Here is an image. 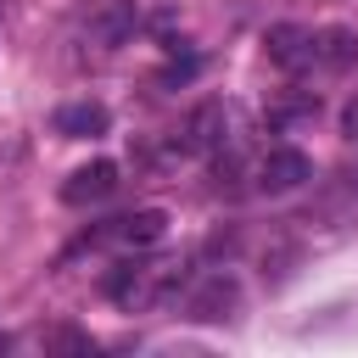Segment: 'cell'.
Masks as SVG:
<instances>
[{
  "label": "cell",
  "mask_w": 358,
  "mask_h": 358,
  "mask_svg": "<svg viewBox=\"0 0 358 358\" xmlns=\"http://www.w3.org/2000/svg\"><path fill=\"white\" fill-rule=\"evenodd\" d=\"M185 280H190V274H185V263H179V257L123 263V268H112L106 296H112L117 308H129V313H151V308H168V302L179 296V285H185Z\"/></svg>",
  "instance_id": "6da1fadb"
},
{
  "label": "cell",
  "mask_w": 358,
  "mask_h": 358,
  "mask_svg": "<svg viewBox=\"0 0 358 358\" xmlns=\"http://www.w3.org/2000/svg\"><path fill=\"white\" fill-rule=\"evenodd\" d=\"M229 145V106L224 101H201L179 129H173V157H213Z\"/></svg>",
  "instance_id": "7a4b0ae2"
},
{
  "label": "cell",
  "mask_w": 358,
  "mask_h": 358,
  "mask_svg": "<svg viewBox=\"0 0 358 358\" xmlns=\"http://www.w3.org/2000/svg\"><path fill=\"white\" fill-rule=\"evenodd\" d=\"M134 28H140V6L134 0H90V11H84V39L101 45V50L129 45Z\"/></svg>",
  "instance_id": "3957f363"
},
{
  "label": "cell",
  "mask_w": 358,
  "mask_h": 358,
  "mask_svg": "<svg viewBox=\"0 0 358 358\" xmlns=\"http://www.w3.org/2000/svg\"><path fill=\"white\" fill-rule=\"evenodd\" d=\"M263 50H268L274 67H285V73H308V67H319V28L274 22V28L263 34Z\"/></svg>",
  "instance_id": "277c9868"
},
{
  "label": "cell",
  "mask_w": 358,
  "mask_h": 358,
  "mask_svg": "<svg viewBox=\"0 0 358 358\" xmlns=\"http://www.w3.org/2000/svg\"><path fill=\"white\" fill-rule=\"evenodd\" d=\"M308 179H313V162L296 145H268L257 157V190H268V196H285V190H296Z\"/></svg>",
  "instance_id": "5b68a950"
},
{
  "label": "cell",
  "mask_w": 358,
  "mask_h": 358,
  "mask_svg": "<svg viewBox=\"0 0 358 358\" xmlns=\"http://www.w3.org/2000/svg\"><path fill=\"white\" fill-rule=\"evenodd\" d=\"M162 229H168V213H162V207H134V213L112 218L95 241H117V246H157V241H162Z\"/></svg>",
  "instance_id": "8992f818"
},
{
  "label": "cell",
  "mask_w": 358,
  "mask_h": 358,
  "mask_svg": "<svg viewBox=\"0 0 358 358\" xmlns=\"http://www.w3.org/2000/svg\"><path fill=\"white\" fill-rule=\"evenodd\" d=\"M112 190H117V162H84V168L67 173L62 201L67 207H90V201H106Z\"/></svg>",
  "instance_id": "52a82bcc"
},
{
  "label": "cell",
  "mask_w": 358,
  "mask_h": 358,
  "mask_svg": "<svg viewBox=\"0 0 358 358\" xmlns=\"http://www.w3.org/2000/svg\"><path fill=\"white\" fill-rule=\"evenodd\" d=\"M106 123H112V112L101 101H67V106H56V134L62 140H95V134H106Z\"/></svg>",
  "instance_id": "ba28073f"
},
{
  "label": "cell",
  "mask_w": 358,
  "mask_h": 358,
  "mask_svg": "<svg viewBox=\"0 0 358 358\" xmlns=\"http://www.w3.org/2000/svg\"><path fill=\"white\" fill-rule=\"evenodd\" d=\"M235 302H241L235 280H229V274H213V280H201V285H196L190 313H196V319H229V308H235Z\"/></svg>",
  "instance_id": "9c48e42d"
},
{
  "label": "cell",
  "mask_w": 358,
  "mask_h": 358,
  "mask_svg": "<svg viewBox=\"0 0 358 358\" xmlns=\"http://www.w3.org/2000/svg\"><path fill=\"white\" fill-rule=\"evenodd\" d=\"M352 56H358L352 28H319V67H347Z\"/></svg>",
  "instance_id": "30bf717a"
},
{
  "label": "cell",
  "mask_w": 358,
  "mask_h": 358,
  "mask_svg": "<svg viewBox=\"0 0 358 358\" xmlns=\"http://www.w3.org/2000/svg\"><path fill=\"white\" fill-rule=\"evenodd\" d=\"M308 117H319V95H296L285 106H268V123L274 129H291V123H308Z\"/></svg>",
  "instance_id": "8fae6325"
},
{
  "label": "cell",
  "mask_w": 358,
  "mask_h": 358,
  "mask_svg": "<svg viewBox=\"0 0 358 358\" xmlns=\"http://www.w3.org/2000/svg\"><path fill=\"white\" fill-rule=\"evenodd\" d=\"M341 134H347V140H358V95L341 106Z\"/></svg>",
  "instance_id": "7c38bea8"
},
{
  "label": "cell",
  "mask_w": 358,
  "mask_h": 358,
  "mask_svg": "<svg viewBox=\"0 0 358 358\" xmlns=\"http://www.w3.org/2000/svg\"><path fill=\"white\" fill-rule=\"evenodd\" d=\"M6 347H11V341H6V336H0V352H6Z\"/></svg>",
  "instance_id": "4fadbf2b"
}]
</instances>
